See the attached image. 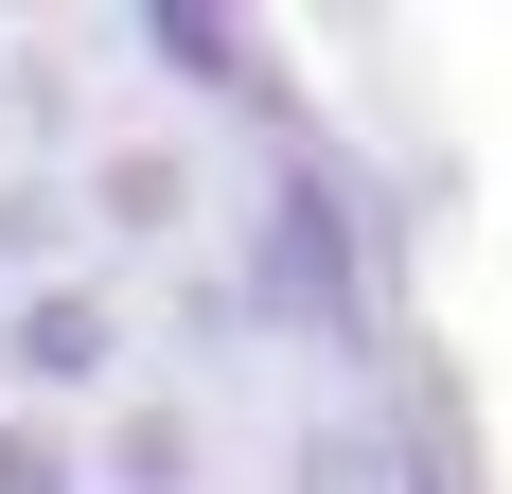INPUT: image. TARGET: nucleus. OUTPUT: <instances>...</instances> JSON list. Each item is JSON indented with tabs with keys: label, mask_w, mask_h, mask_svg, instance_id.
I'll list each match as a JSON object with an SVG mask.
<instances>
[{
	"label": "nucleus",
	"mask_w": 512,
	"mask_h": 494,
	"mask_svg": "<svg viewBox=\"0 0 512 494\" xmlns=\"http://www.w3.org/2000/svg\"><path fill=\"white\" fill-rule=\"evenodd\" d=\"M230 230H212V265H230V300H248L265 353H301L336 406H371L389 371H407V212L336 124H265L248 142V195H212Z\"/></svg>",
	"instance_id": "obj_1"
},
{
	"label": "nucleus",
	"mask_w": 512,
	"mask_h": 494,
	"mask_svg": "<svg viewBox=\"0 0 512 494\" xmlns=\"http://www.w3.org/2000/svg\"><path fill=\"white\" fill-rule=\"evenodd\" d=\"M212 195H230V177H212L195 124H142V106H124V124L71 159V247H89L106 283H124V265H195V247H212Z\"/></svg>",
	"instance_id": "obj_2"
},
{
	"label": "nucleus",
	"mask_w": 512,
	"mask_h": 494,
	"mask_svg": "<svg viewBox=\"0 0 512 494\" xmlns=\"http://www.w3.org/2000/svg\"><path fill=\"white\" fill-rule=\"evenodd\" d=\"M124 371H142V300L106 283V265H71V283H36V300H0V406L89 424Z\"/></svg>",
	"instance_id": "obj_3"
},
{
	"label": "nucleus",
	"mask_w": 512,
	"mask_h": 494,
	"mask_svg": "<svg viewBox=\"0 0 512 494\" xmlns=\"http://www.w3.org/2000/svg\"><path fill=\"white\" fill-rule=\"evenodd\" d=\"M106 53L124 71H159V89L230 106V124H301V89H283V36H248V18H212V0H142V18H106Z\"/></svg>",
	"instance_id": "obj_4"
},
{
	"label": "nucleus",
	"mask_w": 512,
	"mask_h": 494,
	"mask_svg": "<svg viewBox=\"0 0 512 494\" xmlns=\"http://www.w3.org/2000/svg\"><path fill=\"white\" fill-rule=\"evenodd\" d=\"M212 459H230V424H212L195 389H159V371H124V389L71 424V477L89 494H212Z\"/></svg>",
	"instance_id": "obj_5"
},
{
	"label": "nucleus",
	"mask_w": 512,
	"mask_h": 494,
	"mask_svg": "<svg viewBox=\"0 0 512 494\" xmlns=\"http://www.w3.org/2000/svg\"><path fill=\"white\" fill-rule=\"evenodd\" d=\"M89 53H106V36H0V142H18L0 177H71V159L124 124V106L89 89Z\"/></svg>",
	"instance_id": "obj_6"
},
{
	"label": "nucleus",
	"mask_w": 512,
	"mask_h": 494,
	"mask_svg": "<svg viewBox=\"0 0 512 494\" xmlns=\"http://www.w3.org/2000/svg\"><path fill=\"white\" fill-rule=\"evenodd\" d=\"M407 459H424V406L407 389H371V406L318 389L301 424H283V494H407Z\"/></svg>",
	"instance_id": "obj_7"
},
{
	"label": "nucleus",
	"mask_w": 512,
	"mask_h": 494,
	"mask_svg": "<svg viewBox=\"0 0 512 494\" xmlns=\"http://www.w3.org/2000/svg\"><path fill=\"white\" fill-rule=\"evenodd\" d=\"M159 318H177V371H159V389H195V406L248 389L265 336H248V300H230V265H212V247H195V265H159Z\"/></svg>",
	"instance_id": "obj_8"
},
{
	"label": "nucleus",
	"mask_w": 512,
	"mask_h": 494,
	"mask_svg": "<svg viewBox=\"0 0 512 494\" xmlns=\"http://www.w3.org/2000/svg\"><path fill=\"white\" fill-rule=\"evenodd\" d=\"M89 247H71V177H0V300H36V283H71Z\"/></svg>",
	"instance_id": "obj_9"
},
{
	"label": "nucleus",
	"mask_w": 512,
	"mask_h": 494,
	"mask_svg": "<svg viewBox=\"0 0 512 494\" xmlns=\"http://www.w3.org/2000/svg\"><path fill=\"white\" fill-rule=\"evenodd\" d=\"M0 494H89V477H71V424H36V406H0Z\"/></svg>",
	"instance_id": "obj_10"
}]
</instances>
